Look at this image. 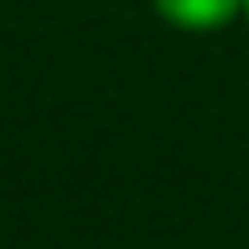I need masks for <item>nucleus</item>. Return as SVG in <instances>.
Wrapping results in <instances>:
<instances>
[{
	"mask_svg": "<svg viewBox=\"0 0 249 249\" xmlns=\"http://www.w3.org/2000/svg\"><path fill=\"white\" fill-rule=\"evenodd\" d=\"M241 9H245V0H158V13L175 26H188V31L228 26Z\"/></svg>",
	"mask_w": 249,
	"mask_h": 249,
	"instance_id": "obj_1",
	"label": "nucleus"
},
{
	"mask_svg": "<svg viewBox=\"0 0 249 249\" xmlns=\"http://www.w3.org/2000/svg\"><path fill=\"white\" fill-rule=\"evenodd\" d=\"M245 18H249V0H245Z\"/></svg>",
	"mask_w": 249,
	"mask_h": 249,
	"instance_id": "obj_2",
	"label": "nucleus"
}]
</instances>
